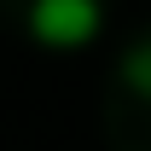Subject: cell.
<instances>
[{
  "instance_id": "6da1fadb",
  "label": "cell",
  "mask_w": 151,
  "mask_h": 151,
  "mask_svg": "<svg viewBox=\"0 0 151 151\" xmlns=\"http://www.w3.org/2000/svg\"><path fill=\"white\" fill-rule=\"evenodd\" d=\"M23 23H29V41L47 52H81L105 29V6L99 0H29Z\"/></svg>"
},
{
  "instance_id": "7a4b0ae2",
  "label": "cell",
  "mask_w": 151,
  "mask_h": 151,
  "mask_svg": "<svg viewBox=\"0 0 151 151\" xmlns=\"http://www.w3.org/2000/svg\"><path fill=\"white\" fill-rule=\"evenodd\" d=\"M122 81H128L139 99H151V35L134 41L128 52H122Z\"/></svg>"
}]
</instances>
